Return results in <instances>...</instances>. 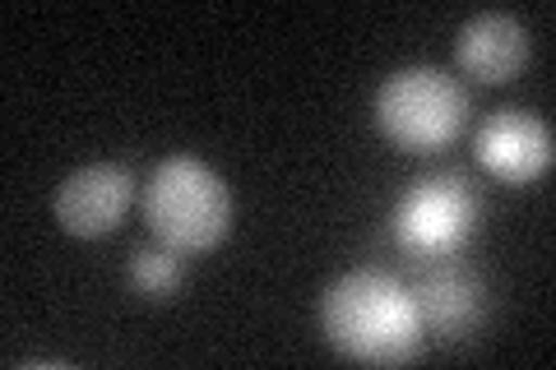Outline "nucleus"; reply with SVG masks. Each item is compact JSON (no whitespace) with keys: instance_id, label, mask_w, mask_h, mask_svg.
Masks as SVG:
<instances>
[{"instance_id":"nucleus-8","label":"nucleus","mask_w":556,"mask_h":370,"mask_svg":"<svg viewBox=\"0 0 556 370\" xmlns=\"http://www.w3.org/2000/svg\"><path fill=\"white\" fill-rule=\"evenodd\" d=\"M417 315H422V329H431L437 339H468L482 320V292L468 273L459 269H437L422 288L413 292Z\"/></svg>"},{"instance_id":"nucleus-6","label":"nucleus","mask_w":556,"mask_h":370,"mask_svg":"<svg viewBox=\"0 0 556 370\" xmlns=\"http://www.w3.org/2000/svg\"><path fill=\"white\" fill-rule=\"evenodd\" d=\"M135 195V176L121 163H93L65 176V186L56 190V222L70 237H108L112 227L126 218Z\"/></svg>"},{"instance_id":"nucleus-7","label":"nucleus","mask_w":556,"mask_h":370,"mask_svg":"<svg viewBox=\"0 0 556 370\" xmlns=\"http://www.w3.org/2000/svg\"><path fill=\"white\" fill-rule=\"evenodd\" d=\"M455 61L478 84H510L529 65V33L515 14H478L459 28Z\"/></svg>"},{"instance_id":"nucleus-4","label":"nucleus","mask_w":556,"mask_h":370,"mask_svg":"<svg viewBox=\"0 0 556 370\" xmlns=\"http://www.w3.org/2000/svg\"><path fill=\"white\" fill-rule=\"evenodd\" d=\"M473 218H478V200H473V190H468V176L445 171V176L417 181L408 195L394 204L390 227H394V241L404 245L408 255L445 259L468 241Z\"/></svg>"},{"instance_id":"nucleus-1","label":"nucleus","mask_w":556,"mask_h":370,"mask_svg":"<svg viewBox=\"0 0 556 370\" xmlns=\"http://www.w3.org/2000/svg\"><path fill=\"white\" fill-rule=\"evenodd\" d=\"M320 329L339 357L362 366L413 361L427 333L413 292L380 269H353L329 283L320 302Z\"/></svg>"},{"instance_id":"nucleus-9","label":"nucleus","mask_w":556,"mask_h":370,"mask_svg":"<svg viewBox=\"0 0 556 370\" xmlns=\"http://www.w3.org/2000/svg\"><path fill=\"white\" fill-rule=\"evenodd\" d=\"M181 251H172V245H144L135 259H130V288L153 296V302H163L181 288Z\"/></svg>"},{"instance_id":"nucleus-5","label":"nucleus","mask_w":556,"mask_h":370,"mask_svg":"<svg viewBox=\"0 0 556 370\" xmlns=\"http://www.w3.org/2000/svg\"><path fill=\"white\" fill-rule=\"evenodd\" d=\"M478 163L506 186H529L552 167V130L543 116L506 107L482 120V130L473 139Z\"/></svg>"},{"instance_id":"nucleus-3","label":"nucleus","mask_w":556,"mask_h":370,"mask_svg":"<svg viewBox=\"0 0 556 370\" xmlns=\"http://www.w3.org/2000/svg\"><path fill=\"white\" fill-rule=\"evenodd\" d=\"M468 120V93L437 65H408L376 93V126L404 153H437L455 144Z\"/></svg>"},{"instance_id":"nucleus-2","label":"nucleus","mask_w":556,"mask_h":370,"mask_svg":"<svg viewBox=\"0 0 556 370\" xmlns=\"http://www.w3.org/2000/svg\"><path fill=\"white\" fill-rule=\"evenodd\" d=\"M144 218L153 237L181 255H204L228 237L232 195L214 167L200 157H167L144 186Z\"/></svg>"}]
</instances>
